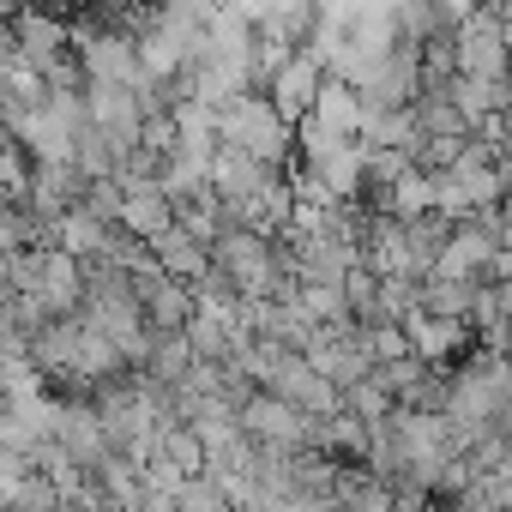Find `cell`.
Segmentation results:
<instances>
[{
  "mask_svg": "<svg viewBox=\"0 0 512 512\" xmlns=\"http://www.w3.org/2000/svg\"><path fill=\"white\" fill-rule=\"evenodd\" d=\"M217 145L260 157L266 169H290L296 163V121L266 91H235L229 103H217Z\"/></svg>",
  "mask_w": 512,
  "mask_h": 512,
  "instance_id": "cell-1",
  "label": "cell"
},
{
  "mask_svg": "<svg viewBox=\"0 0 512 512\" xmlns=\"http://www.w3.org/2000/svg\"><path fill=\"white\" fill-rule=\"evenodd\" d=\"M211 272L253 308V302H272L290 296L284 272H278V235L253 229V223H223V235L211 241Z\"/></svg>",
  "mask_w": 512,
  "mask_h": 512,
  "instance_id": "cell-2",
  "label": "cell"
},
{
  "mask_svg": "<svg viewBox=\"0 0 512 512\" xmlns=\"http://www.w3.org/2000/svg\"><path fill=\"white\" fill-rule=\"evenodd\" d=\"M127 278H133V296H139V308H145V326H151V332H187V320H193V308H199L193 284L169 278V272L151 260V253L127 266Z\"/></svg>",
  "mask_w": 512,
  "mask_h": 512,
  "instance_id": "cell-3",
  "label": "cell"
},
{
  "mask_svg": "<svg viewBox=\"0 0 512 512\" xmlns=\"http://www.w3.org/2000/svg\"><path fill=\"white\" fill-rule=\"evenodd\" d=\"M458 73L464 79H506L512 73V43L494 13L458 19Z\"/></svg>",
  "mask_w": 512,
  "mask_h": 512,
  "instance_id": "cell-4",
  "label": "cell"
},
{
  "mask_svg": "<svg viewBox=\"0 0 512 512\" xmlns=\"http://www.w3.org/2000/svg\"><path fill=\"white\" fill-rule=\"evenodd\" d=\"M320 85H326V73H320V49L308 43V49H296V55L272 73V91H266V97H272L290 121H308V109H314Z\"/></svg>",
  "mask_w": 512,
  "mask_h": 512,
  "instance_id": "cell-5",
  "label": "cell"
},
{
  "mask_svg": "<svg viewBox=\"0 0 512 512\" xmlns=\"http://www.w3.org/2000/svg\"><path fill=\"white\" fill-rule=\"evenodd\" d=\"M169 223H175V205H169L163 187H121V217H115V229H127L133 241L151 247Z\"/></svg>",
  "mask_w": 512,
  "mask_h": 512,
  "instance_id": "cell-6",
  "label": "cell"
},
{
  "mask_svg": "<svg viewBox=\"0 0 512 512\" xmlns=\"http://www.w3.org/2000/svg\"><path fill=\"white\" fill-rule=\"evenodd\" d=\"M476 302H482V284H464V278H422L416 284V314H434V320L476 326Z\"/></svg>",
  "mask_w": 512,
  "mask_h": 512,
  "instance_id": "cell-7",
  "label": "cell"
},
{
  "mask_svg": "<svg viewBox=\"0 0 512 512\" xmlns=\"http://www.w3.org/2000/svg\"><path fill=\"white\" fill-rule=\"evenodd\" d=\"M151 260H157L169 278H181V284H199V278L211 272V247H205V241H193L181 223H169V229L151 241Z\"/></svg>",
  "mask_w": 512,
  "mask_h": 512,
  "instance_id": "cell-8",
  "label": "cell"
},
{
  "mask_svg": "<svg viewBox=\"0 0 512 512\" xmlns=\"http://www.w3.org/2000/svg\"><path fill=\"white\" fill-rule=\"evenodd\" d=\"M362 344H368L374 368H386V362H404V356H416V350H410V332H404V326H362Z\"/></svg>",
  "mask_w": 512,
  "mask_h": 512,
  "instance_id": "cell-9",
  "label": "cell"
},
{
  "mask_svg": "<svg viewBox=\"0 0 512 512\" xmlns=\"http://www.w3.org/2000/svg\"><path fill=\"white\" fill-rule=\"evenodd\" d=\"M19 55V25H7V19H0V67H7Z\"/></svg>",
  "mask_w": 512,
  "mask_h": 512,
  "instance_id": "cell-10",
  "label": "cell"
},
{
  "mask_svg": "<svg viewBox=\"0 0 512 512\" xmlns=\"http://www.w3.org/2000/svg\"><path fill=\"white\" fill-rule=\"evenodd\" d=\"M494 223H500V241H506V247H512V193H506V199H500V205H494Z\"/></svg>",
  "mask_w": 512,
  "mask_h": 512,
  "instance_id": "cell-11",
  "label": "cell"
}]
</instances>
